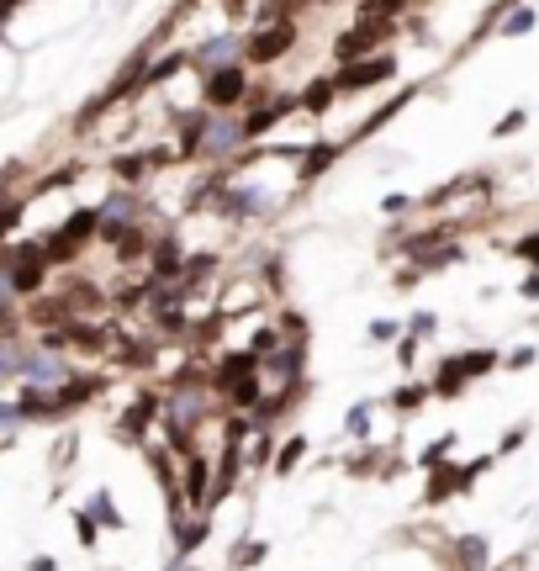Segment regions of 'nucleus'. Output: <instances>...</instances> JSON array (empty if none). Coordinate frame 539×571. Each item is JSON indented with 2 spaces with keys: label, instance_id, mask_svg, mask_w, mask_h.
Segmentation results:
<instances>
[{
  "label": "nucleus",
  "instance_id": "25",
  "mask_svg": "<svg viewBox=\"0 0 539 571\" xmlns=\"http://www.w3.org/2000/svg\"><path fill=\"white\" fill-rule=\"evenodd\" d=\"M265 556H270V540H238L233 556H228V566H233V571H254Z\"/></svg>",
  "mask_w": 539,
  "mask_h": 571
},
{
  "label": "nucleus",
  "instance_id": "22",
  "mask_svg": "<svg viewBox=\"0 0 539 571\" xmlns=\"http://www.w3.org/2000/svg\"><path fill=\"white\" fill-rule=\"evenodd\" d=\"M333 101H339V90H333V75H318V80L302 90V96H296V106H302L307 117H323Z\"/></svg>",
  "mask_w": 539,
  "mask_h": 571
},
{
  "label": "nucleus",
  "instance_id": "7",
  "mask_svg": "<svg viewBox=\"0 0 539 571\" xmlns=\"http://www.w3.org/2000/svg\"><path fill=\"white\" fill-rule=\"evenodd\" d=\"M212 487H217V466L207 455H191V460H180V503L191 508V513H207L212 508Z\"/></svg>",
  "mask_w": 539,
  "mask_h": 571
},
{
  "label": "nucleus",
  "instance_id": "19",
  "mask_svg": "<svg viewBox=\"0 0 539 571\" xmlns=\"http://www.w3.org/2000/svg\"><path fill=\"white\" fill-rule=\"evenodd\" d=\"M418 90H423V85H407V90H397V96H392V101H381V106H376V112H370V117H365V122L355 127V143H360V138H370V133H381V127H386V122H392V117L402 112V106H407V101H418Z\"/></svg>",
  "mask_w": 539,
  "mask_h": 571
},
{
  "label": "nucleus",
  "instance_id": "32",
  "mask_svg": "<svg viewBox=\"0 0 539 571\" xmlns=\"http://www.w3.org/2000/svg\"><path fill=\"white\" fill-rule=\"evenodd\" d=\"M349 476H381V450H370V439H365V450L349 455Z\"/></svg>",
  "mask_w": 539,
  "mask_h": 571
},
{
  "label": "nucleus",
  "instance_id": "47",
  "mask_svg": "<svg viewBox=\"0 0 539 571\" xmlns=\"http://www.w3.org/2000/svg\"><path fill=\"white\" fill-rule=\"evenodd\" d=\"M32 571H59V566H53L48 556H37V561H32Z\"/></svg>",
  "mask_w": 539,
  "mask_h": 571
},
{
  "label": "nucleus",
  "instance_id": "14",
  "mask_svg": "<svg viewBox=\"0 0 539 571\" xmlns=\"http://www.w3.org/2000/svg\"><path fill=\"white\" fill-rule=\"evenodd\" d=\"M170 534H175V556H196L212 540V513H170Z\"/></svg>",
  "mask_w": 539,
  "mask_h": 571
},
{
  "label": "nucleus",
  "instance_id": "6",
  "mask_svg": "<svg viewBox=\"0 0 539 571\" xmlns=\"http://www.w3.org/2000/svg\"><path fill=\"white\" fill-rule=\"evenodd\" d=\"M159 413H164V392H143L122 408V418H117V434H122V445H148V429L159 423Z\"/></svg>",
  "mask_w": 539,
  "mask_h": 571
},
{
  "label": "nucleus",
  "instance_id": "20",
  "mask_svg": "<svg viewBox=\"0 0 539 571\" xmlns=\"http://www.w3.org/2000/svg\"><path fill=\"white\" fill-rule=\"evenodd\" d=\"M59 238H64V244H74V249H85L90 238H101V212H96V207L69 212V217H64V228H59Z\"/></svg>",
  "mask_w": 539,
  "mask_h": 571
},
{
  "label": "nucleus",
  "instance_id": "26",
  "mask_svg": "<svg viewBox=\"0 0 539 571\" xmlns=\"http://www.w3.org/2000/svg\"><path fill=\"white\" fill-rule=\"evenodd\" d=\"M460 365H466L471 381H481V376H492L497 365H503V355H497V349H466V355H460Z\"/></svg>",
  "mask_w": 539,
  "mask_h": 571
},
{
  "label": "nucleus",
  "instance_id": "27",
  "mask_svg": "<svg viewBox=\"0 0 539 571\" xmlns=\"http://www.w3.org/2000/svg\"><path fill=\"white\" fill-rule=\"evenodd\" d=\"M90 519H96L101 529H122V524H127L122 508L111 503V492H96V497H90Z\"/></svg>",
  "mask_w": 539,
  "mask_h": 571
},
{
  "label": "nucleus",
  "instance_id": "46",
  "mask_svg": "<svg viewBox=\"0 0 539 571\" xmlns=\"http://www.w3.org/2000/svg\"><path fill=\"white\" fill-rule=\"evenodd\" d=\"M164 571H196V566H191V556H175V561L164 566Z\"/></svg>",
  "mask_w": 539,
  "mask_h": 571
},
{
  "label": "nucleus",
  "instance_id": "11",
  "mask_svg": "<svg viewBox=\"0 0 539 571\" xmlns=\"http://www.w3.org/2000/svg\"><path fill=\"white\" fill-rule=\"evenodd\" d=\"M265 386H307V344H281L265 355Z\"/></svg>",
  "mask_w": 539,
  "mask_h": 571
},
{
  "label": "nucleus",
  "instance_id": "33",
  "mask_svg": "<svg viewBox=\"0 0 539 571\" xmlns=\"http://www.w3.org/2000/svg\"><path fill=\"white\" fill-rule=\"evenodd\" d=\"M111 170L122 175V186H138V180H143V170H148V154H122L117 164H111Z\"/></svg>",
  "mask_w": 539,
  "mask_h": 571
},
{
  "label": "nucleus",
  "instance_id": "13",
  "mask_svg": "<svg viewBox=\"0 0 539 571\" xmlns=\"http://www.w3.org/2000/svg\"><path fill=\"white\" fill-rule=\"evenodd\" d=\"M244 59V38L238 32H222V38H207V43H196L191 48V69H222V64H238Z\"/></svg>",
  "mask_w": 539,
  "mask_h": 571
},
{
  "label": "nucleus",
  "instance_id": "10",
  "mask_svg": "<svg viewBox=\"0 0 539 571\" xmlns=\"http://www.w3.org/2000/svg\"><path fill=\"white\" fill-rule=\"evenodd\" d=\"M265 297H270V291L259 286L254 275H233V281H222V297L212 302V312L233 323V318H249V307H259Z\"/></svg>",
  "mask_w": 539,
  "mask_h": 571
},
{
  "label": "nucleus",
  "instance_id": "21",
  "mask_svg": "<svg viewBox=\"0 0 539 571\" xmlns=\"http://www.w3.org/2000/svg\"><path fill=\"white\" fill-rule=\"evenodd\" d=\"M307 450H312V439L307 434H291V439H281V445H275V460H270V471L275 476H281V482H286V476L296 471V466H302V460H307Z\"/></svg>",
  "mask_w": 539,
  "mask_h": 571
},
{
  "label": "nucleus",
  "instance_id": "41",
  "mask_svg": "<svg viewBox=\"0 0 539 571\" xmlns=\"http://www.w3.org/2000/svg\"><path fill=\"white\" fill-rule=\"evenodd\" d=\"M524 122H529V112H508L503 122H497V138H513V133H518V127H524Z\"/></svg>",
  "mask_w": 539,
  "mask_h": 571
},
{
  "label": "nucleus",
  "instance_id": "1",
  "mask_svg": "<svg viewBox=\"0 0 539 571\" xmlns=\"http://www.w3.org/2000/svg\"><path fill=\"white\" fill-rule=\"evenodd\" d=\"M249 96H254V80H249L244 59L222 64V69H212V75L201 80V101H207L212 117H228V112H238V106H249Z\"/></svg>",
  "mask_w": 539,
  "mask_h": 571
},
{
  "label": "nucleus",
  "instance_id": "28",
  "mask_svg": "<svg viewBox=\"0 0 539 571\" xmlns=\"http://www.w3.org/2000/svg\"><path fill=\"white\" fill-rule=\"evenodd\" d=\"M524 32H534V6H513L497 27V38H524Z\"/></svg>",
  "mask_w": 539,
  "mask_h": 571
},
{
  "label": "nucleus",
  "instance_id": "8",
  "mask_svg": "<svg viewBox=\"0 0 539 571\" xmlns=\"http://www.w3.org/2000/svg\"><path fill=\"white\" fill-rule=\"evenodd\" d=\"M386 80H397V59H392V53H376V59L333 69V90H339V96H349V90H370V85H386Z\"/></svg>",
  "mask_w": 539,
  "mask_h": 571
},
{
  "label": "nucleus",
  "instance_id": "4",
  "mask_svg": "<svg viewBox=\"0 0 539 571\" xmlns=\"http://www.w3.org/2000/svg\"><path fill=\"white\" fill-rule=\"evenodd\" d=\"M291 48H296V22L254 27L249 38H244V64H249V69H270V64H281Z\"/></svg>",
  "mask_w": 539,
  "mask_h": 571
},
{
  "label": "nucleus",
  "instance_id": "24",
  "mask_svg": "<svg viewBox=\"0 0 539 571\" xmlns=\"http://www.w3.org/2000/svg\"><path fill=\"white\" fill-rule=\"evenodd\" d=\"M429 397H434V392H429V381H402L397 392H392V413H402V418H407V413H418Z\"/></svg>",
  "mask_w": 539,
  "mask_h": 571
},
{
  "label": "nucleus",
  "instance_id": "23",
  "mask_svg": "<svg viewBox=\"0 0 539 571\" xmlns=\"http://www.w3.org/2000/svg\"><path fill=\"white\" fill-rule=\"evenodd\" d=\"M180 69H191V53H164L159 64H148V75H143V90H159V85H170Z\"/></svg>",
  "mask_w": 539,
  "mask_h": 571
},
{
  "label": "nucleus",
  "instance_id": "34",
  "mask_svg": "<svg viewBox=\"0 0 539 571\" xmlns=\"http://www.w3.org/2000/svg\"><path fill=\"white\" fill-rule=\"evenodd\" d=\"M74 534H80V545H85V550H96V540H101V524L90 519V508H80V513H74Z\"/></svg>",
  "mask_w": 539,
  "mask_h": 571
},
{
  "label": "nucleus",
  "instance_id": "43",
  "mask_svg": "<svg viewBox=\"0 0 539 571\" xmlns=\"http://www.w3.org/2000/svg\"><path fill=\"white\" fill-rule=\"evenodd\" d=\"M518 297H524V302H539V270H529V275H524V286H518Z\"/></svg>",
  "mask_w": 539,
  "mask_h": 571
},
{
  "label": "nucleus",
  "instance_id": "3",
  "mask_svg": "<svg viewBox=\"0 0 539 571\" xmlns=\"http://www.w3.org/2000/svg\"><path fill=\"white\" fill-rule=\"evenodd\" d=\"M397 32V22H376V16H355V27L344 38H333V64H360V59H376L386 53L381 43Z\"/></svg>",
  "mask_w": 539,
  "mask_h": 571
},
{
  "label": "nucleus",
  "instance_id": "37",
  "mask_svg": "<svg viewBox=\"0 0 539 571\" xmlns=\"http://www.w3.org/2000/svg\"><path fill=\"white\" fill-rule=\"evenodd\" d=\"M418 355H423V344H418L413 334H402V339H397V360L407 365V371H413V365H418Z\"/></svg>",
  "mask_w": 539,
  "mask_h": 571
},
{
  "label": "nucleus",
  "instance_id": "45",
  "mask_svg": "<svg viewBox=\"0 0 539 571\" xmlns=\"http://www.w3.org/2000/svg\"><path fill=\"white\" fill-rule=\"evenodd\" d=\"M244 11H249V0H222V16H228V22H244Z\"/></svg>",
  "mask_w": 539,
  "mask_h": 571
},
{
  "label": "nucleus",
  "instance_id": "40",
  "mask_svg": "<svg viewBox=\"0 0 539 571\" xmlns=\"http://www.w3.org/2000/svg\"><path fill=\"white\" fill-rule=\"evenodd\" d=\"M534 355H539V349H529V344H524V349H513V355H508L503 365H508V371H529V365H534Z\"/></svg>",
  "mask_w": 539,
  "mask_h": 571
},
{
  "label": "nucleus",
  "instance_id": "12",
  "mask_svg": "<svg viewBox=\"0 0 539 571\" xmlns=\"http://www.w3.org/2000/svg\"><path fill=\"white\" fill-rule=\"evenodd\" d=\"M439 561H444V571H492V545L481 534H455Z\"/></svg>",
  "mask_w": 539,
  "mask_h": 571
},
{
  "label": "nucleus",
  "instance_id": "9",
  "mask_svg": "<svg viewBox=\"0 0 539 571\" xmlns=\"http://www.w3.org/2000/svg\"><path fill=\"white\" fill-rule=\"evenodd\" d=\"M291 112H302V106H296V96H270V101H265V96L254 90L249 106H244V143L265 138L270 127H275V122H286Z\"/></svg>",
  "mask_w": 539,
  "mask_h": 571
},
{
  "label": "nucleus",
  "instance_id": "38",
  "mask_svg": "<svg viewBox=\"0 0 539 571\" xmlns=\"http://www.w3.org/2000/svg\"><path fill=\"white\" fill-rule=\"evenodd\" d=\"M16 223H22V201H6V207H0V238H11Z\"/></svg>",
  "mask_w": 539,
  "mask_h": 571
},
{
  "label": "nucleus",
  "instance_id": "48",
  "mask_svg": "<svg viewBox=\"0 0 539 571\" xmlns=\"http://www.w3.org/2000/svg\"><path fill=\"white\" fill-rule=\"evenodd\" d=\"M11 6H16V0H0V22H6V11H11Z\"/></svg>",
  "mask_w": 539,
  "mask_h": 571
},
{
  "label": "nucleus",
  "instance_id": "17",
  "mask_svg": "<svg viewBox=\"0 0 539 571\" xmlns=\"http://www.w3.org/2000/svg\"><path fill=\"white\" fill-rule=\"evenodd\" d=\"M344 154V143H307L302 159H296V186H312L318 175H328V164Z\"/></svg>",
  "mask_w": 539,
  "mask_h": 571
},
{
  "label": "nucleus",
  "instance_id": "16",
  "mask_svg": "<svg viewBox=\"0 0 539 571\" xmlns=\"http://www.w3.org/2000/svg\"><path fill=\"white\" fill-rule=\"evenodd\" d=\"M466 386H471V376H466V365H460V355H444L434 381H429V392L439 402H455V397H466Z\"/></svg>",
  "mask_w": 539,
  "mask_h": 571
},
{
  "label": "nucleus",
  "instance_id": "39",
  "mask_svg": "<svg viewBox=\"0 0 539 571\" xmlns=\"http://www.w3.org/2000/svg\"><path fill=\"white\" fill-rule=\"evenodd\" d=\"M434 328H439V318H434V312H418V318H413V328H407V334H413V339L423 344V339L434 334Z\"/></svg>",
  "mask_w": 539,
  "mask_h": 571
},
{
  "label": "nucleus",
  "instance_id": "18",
  "mask_svg": "<svg viewBox=\"0 0 539 571\" xmlns=\"http://www.w3.org/2000/svg\"><path fill=\"white\" fill-rule=\"evenodd\" d=\"M444 244H455V223H429V228H418V233L402 238L407 260H423V254H434V249H444Z\"/></svg>",
  "mask_w": 539,
  "mask_h": 571
},
{
  "label": "nucleus",
  "instance_id": "29",
  "mask_svg": "<svg viewBox=\"0 0 539 571\" xmlns=\"http://www.w3.org/2000/svg\"><path fill=\"white\" fill-rule=\"evenodd\" d=\"M450 455H455V434H439L429 450H418V471H434V466H444Z\"/></svg>",
  "mask_w": 539,
  "mask_h": 571
},
{
  "label": "nucleus",
  "instance_id": "44",
  "mask_svg": "<svg viewBox=\"0 0 539 571\" xmlns=\"http://www.w3.org/2000/svg\"><path fill=\"white\" fill-rule=\"evenodd\" d=\"M370 339L386 344V339H402V334H397V323H370Z\"/></svg>",
  "mask_w": 539,
  "mask_h": 571
},
{
  "label": "nucleus",
  "instance_id": "42",
  "mask_svg": "<svg viewBox=\"0 0 539 571\" xmlns=\"http://www.w3.org/2000/svg\"><path fill=\"white\" fill-rule=\"evenodd\" d=\"M407 207H413V196H407V191H397V196H386V201H381V212H392V217L407 212Z\"/></svg>",
  "mask_w": 539,
  "mask_h": 571
},
{
  "label": "nucleus",
  "instance_id": "30",
  "mask_svg": "<svg viewBox=\"0 0 539 571\" xmlns=\"http://www.w3.org/2000/svg\"><path fill=\"white\" fill-rule=\"evenodd\" d=\"M370 418H376V402H370V397H365V402H355V408H349V418H344V429L355 434L360 445H365V429H370Z\"/></svg>",
  "mask_w": 539,
  "mask_h": 571
},
{
  "label": "nucleus",
  "instance_id": "2",
  "mask_svg": "<svg viewBox=\"0 0 539 571\" xmlns=\"http://www.w3.org/2000/svg\"><path fill=\"white\" fill-rule=\"evenodd\" d=\"M497 466V455H476V460H466V466H434L429 471V482H423V508H439V503H450V497H466L471 487H476V476H487Z\"/></svg>",
  "mask_w": 539,
  "mask_h": 571
},
{
  "label": "nucleus",
  "instance_id": "36",
  "mask_svg": "<svg viewBox=\"0 0 539 571\" xmlns=\"http://www.w3.org/2000/svg\"><path fill=\"white\" fill-rule=\"evenodd\" d=\"M524 439H529V423H513V429L503 434V445H497V455H513V450H524Z\"/></svg>",
  "mask_w": 539,
  "mask_h": 571
},
{
  "label": "nucleus",
  "instance_id": "31",
  "mask_svg": "<svg viewBox=\"0 0 539 571\" xmlns=\"http://www.w3.org/2000/svg\"><path fill=\"white\" fill-rule=\"evenodd\" d=\"M413 0H360V16H376V22H392V16H402Z\"/></svg>",
  "mask_w": 539,
  "mask_h": 571
},
{
  "label": "nucleus",
  "instance_id": "35",
  "mask_svg": "<svg viewBox=\"0 0 539 571\" xmlns=\"http://www.w3.org/2000/svg\"><path fill=\"white\" fill-rule=\"evenodd\" d=\"M513 254H518V260H529V270H539V228L518 238V244H513Z\"/></svg>",
  "mask_w": 539,
  "mask_h": 571
},
{
  "label": "nucleus",
  "instance_id": "5",
  "mask_svg": "<svg viewBox=\"0 0 539 571\" xmlns=\"http://www.w3.org/2000/svg\"><path fill=\"white\" fill-rule=\"evenodd\" d=\"M48 254L43 244H22L11 254V265H6V281H11V297H37V291L48 286Z\"/></svg>",
  "mask_w": 539,
  "mask_h": 571
},
{
  "label": "nucleus",
  "instance_id": "15",
  "mask_svg": "<svg viewBox=\"0 0 539 571\" xmlns=\"http://www.w3.org/2000/svg\"><path fill=\"white\" fill-rule=\"evenodd\" d=\"M233 149H244V117H212L207 122V138H201V159H222V154H233Z\"/></svg>",
  "mask_w": 539,
  "mask_h": 571
}]
</instances>
